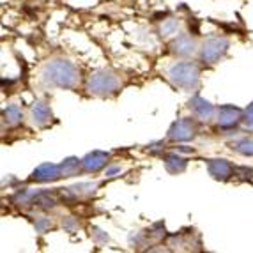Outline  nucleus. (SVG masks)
Wrapping results in <instances>:
<instances>
[]
</instances>
